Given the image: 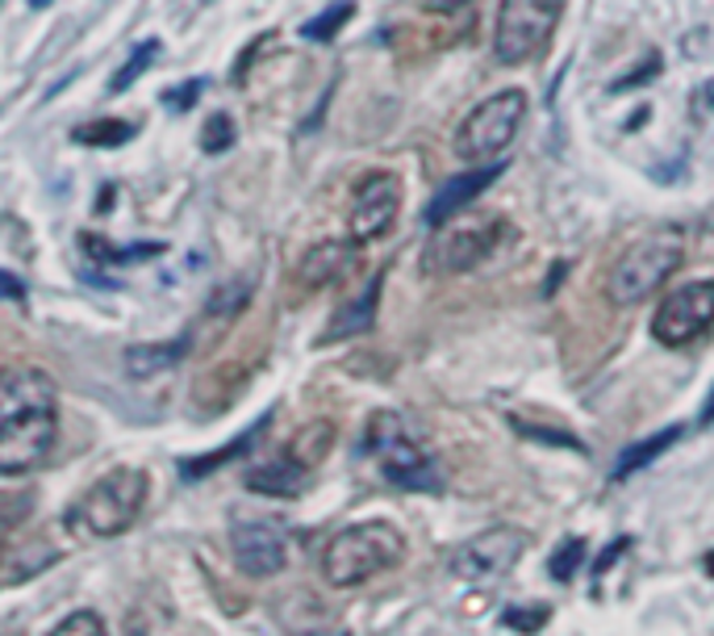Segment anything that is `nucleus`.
Returning a JSON list of instances; mask_svg holds the SVG:
<instances>
[{
    "mask_svg": "<svg viewBox=\"0 0 714 636\" xmlns=\"http://www.w3.org/2000/svg\"><path fill=\"white\" fill-rule=\"evenodd\" d=\"M406 557V536L389 519H364V524L343 527L339 536L322 553V578L330 586H359L385 569H394Z\"/></svg>",
    "mask_w": 714,
    "mask_h": 636,
    "instance_id": "obj_1",
    "label": "nucleus"
},
{
    "mask_svg": "<svg viewBox=\"0 0 714 636\" xmlns=\"http://www.w3.org/2000/svg\"><path fill=\"white\" fill-rule=\"evenodd\" d=\"M146 507V473L143 470H122L105 473L96 486L80 494V503L72 507V519L84 536H96V541H113V536H122L130 532V524L143 515Z\"/></svg>",
    "mask_w": 714,
    "mask_h": 636,
    "instance_id": "obj_2",
    "label": "nucleus"
},
{
    "mask_svg": "<svg viewBox=\"0 0 714 636\" xmlns=\"http://www.w3.org/2000/svg\"><path fill=\"white\" fill-rule=\"evenodd\" d=\"M368 448L380 461V473L394 482L397 491H422V494L443 491L439 461L410 436V427L397 415H373V423H368Z\"/></svg>",
    "mask_w": 714,
    "mask_h": 636,
    "instance_id": "obj_3",
    "label": "nucleus"
},
{
    "mask_svg": "<svg viewBox=\"0 0 714 636\" xmlns=\"http://www.w3.org/2000/svg\"><path fill=\"white\" fill-rule=\"evenodd\" d=\"M522 118H527V92L522 89H501L484 97L456 134V155L472 168L498 164L501 151L514 143Z\"/></svg>",
    "mask_w": 714,
    "mask_h": 636,
    "instance_id": "obj_4",
    "label": "nucleus"
},
{
    "mask_svg": "<svg viewBox=\"0 0 714 636\" xmlns=\"http://www.w3.org/2000/svg\"><path fill=\"white\" fill-rule=\"evenodd\" d=\"M564 18V0H501L493 26V59L506 68H522L548 47Z\"/></svg>",
    "mask_w": 714,
    "mask_h": 636,
    "instance_id": "obj_5",
    "label": "nucleus"
},
{
    "mask_svg": "<svg viewBox=\"0 0 714 636\" xmlns=\"http://www.w3.org/2000/svg\"><path fill=\"white\" fill-rule=\"evenodd\" d=\"M681 239L673 235H656L647 239V243H635L631 252H623V260L614 264V273H610V302L614 306H640L643 297L652 290H661L669 276L681 269Z\"/></svg>",
    "mask_w": 714,
    "mask_h": 636,
    "instance_id": "obj_6",
    "label": "nucleus"
},
{
    "mask_svg": "<svg viewBox=\"0 0 714 636\" xmlns=\"http://www.w3.org/2000/svg\"><path fill=\"white\" fill-rule=\"evenodd\" d=\"M510 235V226L489 214V219H472V222H451L439 226V235L430 239L427 255H422V269L430 276H460L468 269H477L484 255L498 252V243Z\"/></svg>",
    "mask_w": 714,
    "mask_h": 636,
    "instance_id": "obj_7",
    "label": "nucleus"
},
{
    "mask_svg": "<svg viewBox=\"0 0 714 636\" xmlns=\"http://www.w3.org/2000/svg\"><path fill=\"white\" fill-rule=\"evenodd\" d=\"M527 545H531V536L518 532V527H489V532H481V536H472V541L456 548L447 565H451L456 578L465 582H493L522 562Z\"/></svg>",
    "mask_w": 714,
    "mask_h": 636,
    "instance_id": "obj_8",
    "label": "nucleus"
},
{
    "mask_svg": "<svg viewBox=\"0 0 714 636\" xmlns=\"http://www.w3.org/2000/svg\"><path fill=\"white\" fill-rule=\"evenodd\" d=\"M231 553L234 565L247 578H276L288 565V536L276 519H259V515H243L231 524Z\"/></svg>",
    "mask_w": 714,
    "mask_h": 636,
    "instance_id": "obj_9",
    "label": "nucleus"
},
{
    "mask_svg": "<svg viewBox=\"0 0 714 636\" xmlns=\"http://www.w3.org/2000/svg\"><path fill=\"white\" fill-rule=\"evenodd\" d=\"M711 323H714V281H690V285L673 290L661 302L656 319H652V335L669 347H681L697 340Z\"/></svg>",
    "mask_w": 714,
    "mask_h": 636,
    "instance_id": "obj_10",
    "label": "nucleus"
},
{
    "mask_svg": "<svg viewBox=\"0 0 714 636\" xmlns=\"http://www.w3.org/2000/svg\"><path fill=\"white\" fill-rule=\"evenodd\" d=\"M397 214H401V181L394 172H368L351 193V243H373V239L394 231Z\"/></svg>",
    "mask_w": 714,
    "mask_h": 636,
    "instance_id": "obj_11",
    "label": "nucleus"
},
{
    "mask_svg": "<svg viewBox=\"0 0 714 636\" xmlns=\"http://www.w3.org/2000/svg\"><path fill=\"white\" fill-rule=\"evenodd\" d=\"M59 436V418L54 411H38V415H21L0 423V473L18 477V473L38 470L47 453L54 448Z\"/></svg>",
    "mask_w": 714,
    "mask_h": 636,
    "instance_id": "obj_12",
    "label": "nucleus"
},
{
    "mask_svg": "<svg viewBox=\"0 0 714 636\" xmlns=\"http://www.w3.org/2000/svg\"><path fill=\"white\" fill-rule=\"evenodd\" d=\"M59 390L42 369H4L0 373V423L38 411H54Z\"/></svg>",
    "mask_w": 714,
    "mask_h": 636,
    "instance_id": "obj_13",
    "label": "nucleus"
},
{
    "mask_svg": "<svg viewBox=\"0 0 714 636\" xmlns=\"http://www.w3.org/2000/svg\"><path fill=\"white\" fill-rule=\"evenodd\" d=\"M498 176H501V164H484V168H472V172H465V176H451V181H447L443 189L430 198L427 214H422V219H427V226H435V231H439V226H447V222L465 210L468 201L481 198L484 189L498 181Z\"/></svg>",
    "mask_w": 714,
    "mask_h": 636,
    "instance_id": "obj_14",
    "label": "nucleus"
},
{
    "mask_svg": "<svg viewBox=\"0 0 714 636\" xmlns=\"http://www.w3.org/2000/svg\"><path fill=\"white\" fill-rule=\"evenodd\" d=\"M356 264V243H343V239H326L318 248H309L297 264V285L305 290H326L335 285L347 269Z\"/></svg>",
    "mask_w": 714,
    "mask_h": 636,
    "instance_id": "obj_15",
    "label": "nucleus"
},
{
    "mask_svg": "<svg viewBox=\"0 0 714 636\" xmlns=\"http://www.w3.org/2000/svg\"><path fill=\"white\" fill-rule=\"evenodd\" d=\"M305 482H309V470L288 453L272 456L264 465H251L247 477H243L247 491L268 494V498H297V494H305Z\"/></svg>",
    "mask_w": 714,
    "mask_h": 636,
    "instance_id": "obj_16",
    "label": "nucleus"
},
{
    "mask_svg": "<svg viewBox=\"0 0 714 636\" xmlns=\"http://www.w3.org/2000/svg\"><path fill=\"white\" fill-rule=\"evenodd\" d=\"M380 285H385V276H373L364 290L347 302V306H339V314L330 319V327L322 331L318 344H343V340H356V335H364V331L376 327V306H380Z\"/></svg>",
    "mask_w": 714,
    "mask_h": 636,
    "instance_id": "obj_17",
    "label": "nucleus"
},
{
    "mask_svg": "<svg viewBox=\"0 0 714 636\" xmlns=\"http://www.w3.org/2000/svg\"><path fill=\"white\" fill-rule=\"evenodd\" d=\"M193 344V335H176V340H167V344H139L125 352V369H130V377H155V373H167V369H176L184 361V352Z\"/></svg>",
    "mask_w": 714,
    "mask_h": 636,
    "instance_id": "obj_18",
    "label": "nucleus"
},
{
    "mask_svg": "<svg viewBox=\"0 0 714 636\" xmlns=\"http://www.w3.org/2000/svg\"><path fill=\"white\" fill-rule=\"evenodd\" d=\"M268 418H272V415L255 418V423H251V427H247V432H243V436H234L231 444H222L217 453L197 456V461H184V465H180V477H188V482H193V477H210V473L222 470L226 461H234V456H243V453H247V448H255V440H259V436H264V432H268Z\"/></svg>",
    "mask_w": 714,
    "mask_h": 636,
    "instance_id": "obj_19",
    "label": "nucleus"
},
{
    "mask_svg": "<svg viewBox=\"0 0 714 636\" xmlns=\"http://www.w3.org/2000/svg\"><path fill=\"white\" fill-rule=\"evenodd\" d=\"M681 436H685L681 427H664V432H656V436H647V440H640V444H631V448H626V453L619 456V461H614V473H610V477H614V482H623V477H631L635 470H643V465H652V461H656L661 453H669V448H673V444H677Z\"/></svg>",
    "mask_w": 714,
    "mask_h": 636,
    "instance_id": "obj_20",
    "label": "nucleus"
},
{
    "mask_svg": "<svg viewBox=\"0 0 714 636\" xmlns=\"http://www.w3.org/2000/svg\"><path fill=\"white\" fill-rule=\"evenodd\" d=\"M330 440H335V427H330L326 418H318V423H309V427H302V432L293 436V444H288L285 453L297 456L305 470H314L322 456L330 453Z\"/></svg>",
    "mask_w": 714,
    "mask_h": 636,
    "instance_id": "obj_21",
    "label": "nucleus"
},
{
    "mask_svg": "<svg viewBox=\"0 0 714 636\" xmlns=\"http://www.w3.org/2000/svg\"><path fill=\"white\" fill-rule=\"evenodd\" d=\"M80 243H84L92 260H101V264H143V260H155V255L163 252V243H134V248H113L109 239H96V235H80Z\"/></svg>",
    "mask_w": 714,
    "mask_h": 636,
    "instance_id": "obj_22",
    "label": "nucleus"
},
{
    "mask_svg": "<svg viewBox=\"0 0 714 636\" xmlns=\"http://www.w3.org/2000/svg\"><path fill=\"white\" fill-rule=\"evenodd\" d=\"M72 139H75V143H84V147H101V151H109V147L130 143V139H134V127H130V122H122V118H96V122L75 127Z\"/></svg>",
    "mask_w": 714,
    "mask_h": 636,
    "instance_id": "obj_23",
    "label": "nucleus"
},
{
    "mask_svg": "<svg viewBox=\"0 0 714 636\" xmlns=\"http://www.w3.org/2000/svg\"><path fill=\"white\" fill-rule=\"evenodd\" d=\"M251 302V281H234V285H222V290L210 297V306H205V319H214V323H231L243 314V306Z\"/></svg>",
    "mask_w": 714,
    "mask_h": 636,
    "instance_id": "obj_24",
    "label": "nucleus"
},
{
    "mask_svg": "<svg viewBox=\"0 0 714 636\" xmlns=\"http://www.w3.org/2000/svg\"><path fill=\"white\" fill-rule=\"evenodd\" d=\"M585 553H590L585 536H569V541H564V545L552 553V562H548V574H552L555 582H572V578H577V569L585 565Z\"/></svg>",
    "mask_w": 714,
    "mask_h": 636,
    "instance_id": "obj_25",
    "label": "nucleus"
},
{
    "mask_svg": "<svg viewBox=\"0 0 714 636\" xmlns=\"http://www.w3.org/2000/svg\"><path fill=\"white\" fill-rule=\"evenodd\" d=\"M155 55H160V42H155V38H146L143 47H134V55H130L122 68H118L113 84H109V92H125V89H130V84H134V80H139V75H143L151 63H155Z\"/></svg>",
    "mask_w": 714,
    "mask_h": 636,
    "instance_id": "obj_26",
    "label": "nucleus"
},
{
    "mask_svg": "<svg viewBox=\"0 0 714 636\" xmlns=\"http://www.w3.org/2000/svg\"><path fill=\"white\" fill-rule=\"evenodd\" d=\"M351 13H356V4H335V9L318 13L314 21H305L302 38H309V42H330V38H335L343 26H347V18H351Z\"/></svg>",
    "mask_w": 714,
    "mask_h": 636,
    "instance_id": "obj_27",
    "label": "nucleus"
},
{
    "mask_svg": "<svg viewBox=\"0 0 714 636\" xmlns=\"http://www.w3.org/2000/svg\"><path fill=\"white\" fill-rule=\"evenodd\" d=\"M510 427H514L518 436L527 440H539V444H555V448H572V453H585V444L569 432H560V427H539V423H527V418H510Z\"/></svg>",
    "mask_w": 714,
    "mask_h": 636,
    "instance_id": "obj_28",
    "label": "nucleus"
},
{
    "mask_svg": "<svg viewBox=\"0 0 714 636\" xmlns=\"http://www.w3.org/2000/svg\"><path fill=\"white\" fill-rule=\"evenodd\" d=\"M548 619H552L548 607H506V612H501V624H506L510 633H522V636L543 633V628H548Z\"/></svg>",
    "mask_w": 714,
    "mask_h": 636,
    "instance_id": "obj_29",
    "label": "nucleus"
},
{
    "mask_svg": "<svg viewBox=\"0 0 714 636\" xmlns=\"http://www.w3.org/2000/svg\"><path fill=\"white\" fill-rule=\"evenodd\" d=\"M234 147V122L226 113H214V118H205V127H201V151H210V155H222V151H231Z\"/></svg>",
    "mask_w": 714,
    "mask_h": 636,
    "instance_id": "obj_30",
    "label": "nucleus"
},
{
    "mask_svg": "<svg viewBox=\"0 0 714 636\" xmlns=\"http://www.w3.org/2000/svg\"><path fill=\"white\" fill-rule=\"evenodd\" d=\"M51 636H109V628L96 612H72L59 628H51Z\"/></svg>",
    "mask_w": 714,
    "mask_h": 636,
    "instance_id": "obj_31",
    "label": "nucleus"
},
{
    "mask_svg": "<svg viewBox=\"0 0 714 636\" xmlns=\"http://www.w3.org/2000/svg\"><path fill=\"white\" fill-rule=\"evenodd\" d=\"M201 97V80H184L176 92H163V105L167 110H188V105H197Z\"/></svg>",
    "mask_w": 714,
    "mask_h": 636,
    "instance_id": "obj_32",
    "label": "nucleus"
},
{
    "mask_svg": "<svg viewBox=\"0 0 714 636\" xmlns=\"http://www.w3.org/2000/svg\"><path fill=\"white\" fill-rule=\"evenodd\" d=\"M626 548H631V536H619L614 545H606V553H602V557L593 562V578H602V574H606L610 565H614V562H619V557H623Z\"/></svg>",
    "mask_w": 714,
    "mask_h": 636,
    "instance_id": "obj_33",
    "label": "nucleus"
},
{
    "mask_svg": "<svg viewBox=\"0 0 714 636\" xmlns=\"http://www.w3.org/2000/svg\"><path fill=\"white\" fill-rule=\"evenodd\" d=\"M0 297H9V302H21V297H26V290H21L18 276L0 273Z\"/></svg>",
    "mask_w": 714,
    "mask_h": 636,
    "instance_id": "obj_34",
    "label": "nucleus"
},
{
    "mask_svg": "<svg viewBox=\"0 0 714 636\" xmlns=\"http://www.w3.org/2000/svg\"><path fill=\"white\" fill-rule=\"evenodd\" d=\"M468 0H427L430 13H456V9H465Z\"/></svg>",
    "mask_w": 714,
    "mask_h": 636,
    "instance_id": "obj_35",
    "label": "nucleus"
},
{
    "mask_svg": "<svg viewBox=\"0 0 714 636\" xmlns=\"http://www.w3.org/2000/svg\"><path fill=\"white\" fill-rule=\"evenodd\" d=\"M697 423H714V390H711V398L702 402V415H697Z\"/></svg>",
    "mask_w": 714,
    "mask_h": 636,
    "instance_id": "obj_36",
    "label": "nucleus"
},
{
    "mask_svg": "<svg viewBox=\"0 0 714 636\" xmlns=\"http://www.w3.org/2000/svg\"><path fill=\"white\" fill-rule=\"evenodd\" d=\"M702 569H706V574L714 578V553H706V557H702Z\"/></svg>",
    "mask_w": 714,
    "mask_h": 636,
    "instance_id": "obj_37",
    "label": "nucleus"
},
{
    "mask_svg": "<svg viewBox=\"0 0 714 636\" xmlns=\"http://www.w3.org/2000/svg\"><path fill=\"white\" fill-rule=\"evenodd\" d=\"M42 4H51V0H30V9H42Z\"/></svg>",
    "mask_w": 714,
    "mask_h": 636,
    "instance_id": "obj_38",
    "label": "nucleus"
}]
</instances>
